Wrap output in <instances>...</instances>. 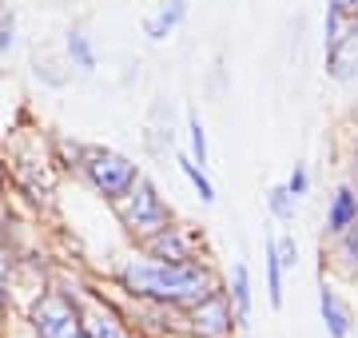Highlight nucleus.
Masks as SVG:
<instances>
[{
    "label": "nucleus",
    "mask_w": 358,
    "mask_h": 338,
    "mask_svg": "<svg viewBox=\"0 0 358 338\" xmlns=\"http://www.w3.org/2000/svg\"><path fill=\"white\" fill-rule=\"evenodd\" d=\"M223 286V274L207 259H183L167 263L131 251L128 259L115 267V291L131 299H152V302H171L179 311H187L192 302L207 299L211 291Z\"/></svg>",
    "instance_id": "f257e3e1"
},
{
    "label": "nucleus",
    "mask_w": 358,
    "mask_h": 338,
    "mask_svg": "<svg viewBox=\"0 0 358 338\" xmlns=\"http://www.w3.org/2000/svg\"><path fill=\"white\" fill-rule=\"evenodd\" d=\"M76 175L88 183L92 191L103 199V203H115V199L128 191L131 183L140 179L143 171L140 163L115 147H100V143H84V156L76 163Z\"/></svg>",
    "instance_id": "f03ea898"
},
{
    "label": "nucleus",
    "mask_w": 358,
    "mask_h": 338,
    "mask_svg": "<svg viewBox=\"0 0 358 338\" xmlns=\"http://www.w3.org/2000/svg\"><path fill=\"white\" fill-rule=\"evenodd\" d=\"M108 207L115 211V219L124 223V231H128L131 239H143V235L159 231V227H167V223L176 219L171 207H167V199L159 196V187H155L148 175H140V179L131 183L115 203H108Z\"/></svg>",
    "instance_id": "7ed1b4c3"
},
{
    "label": "nucleus",
    "mask_w": 358,
    "mask_h": 338,
    "mask_svg": "<svg viewBox=\"0 0 358 338\" xmlns=\"http://www.w3.org/2000/svg\"><path fill=\"white\" fill-rule=\"evenodd\" d=\"M28 330L36 338H88L80 323V291H40L28 302Z\"/></svg>",
    "instance_id": "20e7f679"
},
{
    "label": "nucleus",
    "mask_w": 358,
    "mask_h": 338,
    "mask_svg": "<svg viewBox=\"0 0 358 338\" xmlns=\"http://www.w3.org/2000/svg\"><path fill=\"white\" fill-rule=\"evenodd\" d=\"M183 326H187V335H195V338H235L239 318H235V311H231L227 291L219 286V291H211L207 299L192 302V307L183 311Z\"/></svg>",
    "instance_id": "39448f33"
},
{
    "label": "nucleus",
    "mask_w": 358,
    "mask_h": 338,
    "mask_svg": "<svg viewBox=\"0 0 358 338\" xmlns=\"http://www.w3.org/2000/svg\"><path fill=\"white\" fill-rule=\"evenodd\" d=\"M80 323H84L88 338H140L120 314L112 295H100L92 286H80Z\"/></svg>",
    "instance_id": "423d86ee"
},
{
    "label": "nucleus",
    "mask_w": 358,
    "mask_h": 338,
    "mask_svg": "<svg viewBox=\"0 0 358 338\" xmlns=\"http://www.w3.org/2000/svg\"><path fill=\"white\" fill-rule=\"evenodd\" d=\"M136 251L140 255H152V259H167V263H183V259H203L199 255V239H195L187 227H179L176 219L159 227V231L136 239Z\"/></svg>",
    "instance_id": "0eeeda50"
},
{
    "label": "nucleus",
    "mask_w": 358,
    "mask_h": 338,
    "mask_svg": "<svg viewBox=\"0 0 358 338\" xmlns=\"http://www.w3.org/2000/svg\"><path fill=\"white\" fill-rule=\"evenodd\" d=\"M327 76L334 84H355L358 80V16H350L343 36L327 44Z\"/></svg>",
    "instance_id": "6e6552de"
},
{
    "label": "nucleus",
    "mask_w": 358,
    "mask_h": 338,
    "mask_svg": "<svg viewBox=\"0 0 358 338\" xmlns=\"http://www.w3.org/2000/svg\"><path fill=\"white\" fill-rule=\"evenodd\" d=\"M223 291H227L231 311H235L239 326H247V323H251V311H255V279H251L247 259L231 263V274H223Z\"/></svg>",
    "instance_id": "1a4fd4ad"
},
{
    "label": "nucleus",
    "mask_w": 358,
    "mask_h": 338,
    "mask_svg": "<svg viewBox=\"0 0 358 338\" xmlns=\"http://www.w3.org/2000/svg\"><path fill=\"white\" fill-rule=\"evenodd\" d=\"M319 314H322L327 338H350V330H355V311L343 302V295L334 286H327V279L319 286Z\"/></svg>",
    "instance_id": "9d476101"
},
{
    "label": "nucleus",
    "mask_w": 358,
    "mask_h": 338,
    "mask_svg": "<svg viewBox=\"0 0 358 338\" xmlns=\"http://www.w3.org/2000/svg\"><path fill=\"white\" fill-rule=\"evenodd\" d=\"M355 219H358V187L355 183H343L331 196V203H327V223H322V231H327V239H334V235L343 231V227H350Z\"/></svg>",
    "instance_id": "9b49d317"
},
{
    "label": "nucleus",
    "mask_w": 358,
    "mask_h": 338,
    "mask_svg": "<svg viewBox=\"0 0 358 338\" xmlns=\"http://www.w3.org/2000/svg\"><path fill=\"white\" fill-rule=\"evenodd\" d=\"M187 13H192V0H167L159 13L143 20V36L159 44V40H167L179 24H183V20H187Z\"/></svg>",
    "instance_id": "f8f14e48"
},
{
    "label": "nucleus",
    "mask_w": 358,
    "mask_h": 338,
    "mask_svg": "<svg viewBox=\"0 0 358 338\" xmlns=\"http://www.w3.org/2000/svg\"><path fill=\"white\" fill-rule=\"evenodd\" d=\"M64 56H68V64L76 68L80 76H92V72L100 68L96 44H92V36L84 32V28H68V36H64Z\"/></svg>",
    "instance_id": "ddd939ff"
},
{
    "label": "nucleus",
    "mask_w": 358,
    "mask_h": 338,
    "mask_svg": "<svg viewBox=\"0 0 358 338\" xmlns=\"http://www.w3.org/2000/svg\"><path fill=\"white\" fill-rule=\"evenodd\" d=\"M263 271H267V302L271 311H282V302H287V291H282V263H279V251H275V235H267V243H263Z\"/></svg>",
    "instance_id": "4468645a"
},
{
    "label": "nucleus",
    "mask_w": 358,
    "mask_h": 338,
    "mask_svg": "<svg viewBox=\"0 0 358 338\" xmlns=\"http://www.w3.org/2000/svg\"><path fill=\"white\" fill-rule=\"evenodd\" d=\"M176 163H179V171L187 175V183L195 187V196H199V203H203V207H211V203H215L219 196H215V183H211L207 168H199V163H195L192 156H176Z\"/></svg>",
    "instance_id": "2eb2a0df"
},
{
    "label": "nucleus",
    "mask_w": 358,
    "mask_h": 338,
    "mask_svg": "<svg viewBox=\"0 0 358 338\" xmlns=\"http://www.w3.org/2000/svg\"><path fill=\"white\" fill-rule=\"evenodd\" d=\"M334 263L346 274H358V219L334 235Z\"/></svg>",
    "instance_id": "dca6fc26"
},
{
    "label": "nucleus",
    "mask_w": 358,
    "mask_h": 338,
    "mask_svg": "<svg viewBox=\"0 0 358 338\" xmlns=\"http://www.w3.org/2000/svg\"><path fill=\"white\" fill-rule=\"evenodd\" d=\"M187 156L199 163V168H207L211 163V147H207V128H203V119H199V112L195 108H187Z\"/></svg>",
    "instance_id": "f3484780"
},
{
    "label": "nucleus",
    "mask_w": 358,
    "mask_h": 338,
    "mask_svg": "<svg viewBox=\"0 0 358 338\" xmlns=\"http://www.w3.org/2000/svg\"><path fill=\"white\" fill-rule=\"evenodd\" d=\"M263 203H267L271 219L287 223V227L294 223V199H291V191H287L282 183H271V187H267V196H263Z\"/></svg>",
    "instance_id": "a211bd4d"
},
{
    "label": "nucleus",
    "mask_w": 358,
    "mask_h": 338,
    "mask_svg": "<svg viewBox=\"0 0 358 338\" xmlns=\"http://www.w3.org/2000/svg\"><path fill=\"white\" fill-rule=\"evenodd\" d=\"M346 20H350V16L343 13V4H338V0H327V13H322V48L343 36Z\"/></svg>",
    "instance_id": "6ab92c4d"
},
{
    "label": "nucleus",
    "mask_w": 358,
    "mask_h": 338,
    "mask_svg": "<svg viewBox=\"0 0 358 338\" xmlns=\"http://www.w3.org/2000/svg\"><path fill=\"white\" fill-rule=\"evenodd\" d=\"M52 147H56V156H52V163H60L64 171H76L80 156H84V143L68 140V135H52Z\"/></svg>",
    "instance_id": "aec40b11"
},
{
    "label": "nucleus",
    "mask_w": 358,
    "mask_h": 338,
    "mask_svg": "<svg viewBox=\"0 0 358 338\" xmlns=\"http://www.w3.org/2000/svg\"><path fill=\"white\" fill-rule=\"evenodd\" d=\"M32 72H36V80H44L48 88H68V80H72V68L60 72V64L48 60V56H36V60H32Z\"/></svg>",
    "instance_id": "412c9836"
},
{
    "label": "nucleus",
    "mask_w": 358,
    "mask_h": 338,
    "mask_svg": "<svg viewBox=\"0 0 358 338\" xmlns=\"http://www.w3.org/2000/svg\"><path fill=\"white\" fill-rule=\"evenodd\" d=\"M282 187L291 191V199H294V203H299V199L307 196V191H310V171H307V163H294V168H291V175L282 179Z\"/></svg>",
    "instance_id": "4be33fe9"
},
{
    "label": "nucleus",
    "mask_w": 358,
    "mask_h": 338,
    "mask_svg": "<svg viewBox=\"0 0 358 338\" xmlns=\"http://www.w3.org/2000/svg\"><path fill=\"white\" fill-rule=\"evenodd\" d=\"M275 251H279V263L282 271H294L299 267V243H294V235H275Z\"/></svg>",
    "instance_id": "5701e85b"
},
{
    "label": "nucleus",
    "mask_w": 358,
    "mask_h": 338,
    "mask_svg": "<svg viewBox=\"0 0 358 338\" xmlns=\"http://www.w3.org/2000/svg\"><path fill=\"white\" fill-rule=\"evenodd\" d=\"M16 48V16L0 13V56H8Z\"/></svg>",
    "instance_id": "b1692460"
},
{
    "label": "nucleus",
    "mask_w": 358,
    "mask_h": 338,
    "mask_svg": "<svg viewBox=\"0 0 358 338\" xmlns=\"http://www.w3.org/2000/svg\"><path fill=\"white\" fill-rule=\"evenodd\" d=\"M152 116H155V119H164V100H155V104H152ZM148 131L164 135L167 143H176V131H171V108H167V124H152Z\"/></svg>",
    "instance_id": "393cba45"
},
{
    "label": "nucleus",
    "mask_w": 358,
    "mask_h": 338,
    "mask_svg": "<svg viewBox=\"0 0 358 338\" xmlns=\"http://www.w3.org/2000/svg\"><path fill=\"white\" fill-rule=\"evenodd\" d=\"M13 271H16L13 251H8V243H0V286H4V291H8V283H13Z\"/></svg>",
    "instance_id": "a878e982"
},
{
    "label": "nucleus",
    "mask_w": 358,
    "mask_h": 338,
    "mask_svg": "<svg viewBox=\"0 0 358 338\" xmlns=\"http://www.w3.org/2000/svg\"><path fill=\"white\" fill-rule=\"evenodd\" d=\"M350 183L358 187V143H355V152H350Z\"/></svg>",
    "instance_id": "bb28decb"
},
{
    "label": "nucleus",
    "mask_w": 358,
    "mask_h": 338,
    "mask_svg": "<svg viewBox=\"0 0 358 338\" xmlns=\"http://www.w3.org/2000/svg\"><path fill=\"white\" fill-rule=\"evenodd\" d=\"M338 4H343L346 16H358V0H338Z\"/></svg>",
    "instance_id": "cd10ccee"
},
{
    "label": "nucleus",
    "mask_w": 358,
    "mask_h": 338,
    "mask_svg": "<svg viewBox=\"0 0 358 338\" xmlns=\"http://www.w3.org/2000/svg\"><path fill=\"white\" fill-rule=\"evenodd\" d=\"M4 311H8V291L0 286V323H4Z\"/></svg>",
    "instance_id": "c85d7f7f"
},
{
    "label": "nucleus",
    "mask_w": 358,
    "mask_h": 338,
    "mask_svg": "<svg viewBox=\"0 0 358 338\" xmlns=\"http://www.w3.org/2000/svg\"><path fill=\"white\" fill-rule=\"evenodd\" d=\"M20 338H36V335H32V330H28V326H24V330H20Z\"/></svg>",
    "instance_id": "c756f323"
},
{
    "label": "nucleus",
    "mask_w": 358,
    "mask_h": 338,
    "mask_svg": "<svg viewBox=\"0 0 358 338\" xmlns=\"http://www.w3.org/2000/svg\"><path fill=\"white\" fill-rule=\"evenodd\" d=\"M243 338H251V335H243Z\"/></svg>",
    "instance_id": "7c9ffc66"
}]
</instances>
